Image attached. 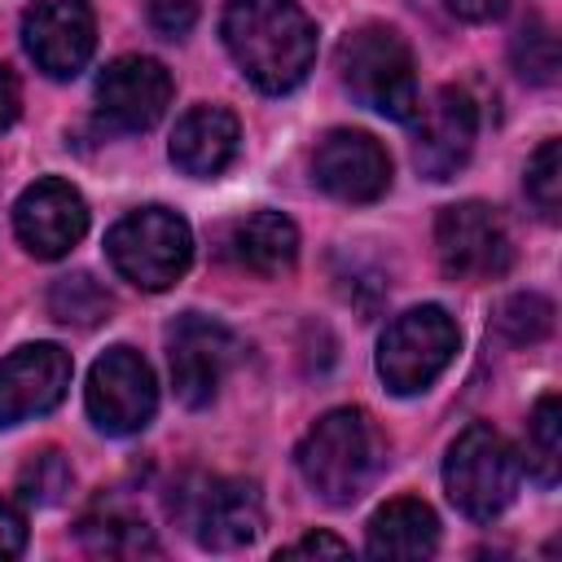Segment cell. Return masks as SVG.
I'll list each match as a JSON object with an SVG mask.
<instances>
[{
	"instance_id": "cell-1",
	"label": "cell",
	"mask_w": 562,
	"mask_h": 562,
	"mask_svg": "<svg viewBox=\"0 0 562 562\" xmlns=\"http://www.w3.org/2000/svg\"><path fill=\"white\" fill-rule=\"evenodd\" d=\"M224 48L259 92H290L316 61V26L294 0H228Z\"/></svg>"
},
{
	"instance_id": "cell-2",
	"label": "cell",
	"mask_w": 562,
	"mask_h": 562,
	"mask_svg": "<svg viewBox=\"0 0 562 562\" xmlns=\"http://www.w3.org/2000/svg\"><path fill=\"white\" fill-rule=\"evenodd\" d=\"M386 457V443L364 408H334L325 413L303 439H299V474L303 483L329 501V505H351L369 492Z\"/></svg>"
},
{
	"instance_id": "cell-3",
	"label": "cell",
	"mask_w": 562,
	"mask_h": 562,
	"mask_svg": "<svg viewBox=\"0 0 562 562\" xmlns=\"http://www.w3.org/2000/svg\"><path fill=\"white\" fill-rule=\"evenodd\" d=\"M338 79L360 105H369L395 123H408L422 110L413 53L395 26L364 22V26L347 31L338 44Z\"/></svg>"
},
{
	"instance_id": "cell-4",
	"label": "cell",
	"mask_w": 562,
	"mask_h": 562,
	"mask_svg": "<svg viewBox=\"0 0 562 562\" xmlns=\"http://www.w3.org/2000/svg\"><path fill=\"white\" fill-rule=\"evenodd\" d=\"M105 255L140 290H167L184 277L193 259V233L189 224L167 211V206H140L127 211L110 233H105Z\"/></svg>"
},
{
	"instance_id": "cell-5",
	"label": "cell",
	"mask_w": 562,
	"mask_h": 562,
	"mask_svg": "<svg viewBox=\"0 0 562 562\" xmlns=\"http://www.w3.org/2000/svg\"><path fill=\"white\" fill-rule=\"evenodd\" d=\"M443 487L465 518L492 522L514 501V487H518V457L505 443V435L492 430L487 422L465 426L448 448Z\"/></svg>"
},
{
	"instance_id": "cell-6",
	"label": "cell",
	"mask_w": 562,
	"mask_h": 562,
	"mask_svg": "<svg viewBox=\"0 0 562 562\" xmlns=\"http://www.w3.org/2000/svg\"><path fill=\"white\" fill-rule=\"evenodd\" d=\"M457 342H461V329L443 307L435 303L408 307L386 325L378 342V378L395 395H417L452 364Z\"/></svg>"
},
{
	"instance_id": "cell-7",
	"label": "cell",
	"mask_w": 562,
	"mask_h": 562,
	"mask_svg": "<svg viewBox=\"0 0 562 562\" xmlns=\"http://www.w3.org/2000/svg\"><path fill=\"white\" fill-rule=\"evenodd\" d=\"M435 255L452 281H496L514 263L505 220L487 202H452L435 220Z\"/></svg>"
},
{
	"instance_id": "cell-8",
	"label": "cell",
	"mask_w": 562,
	"mask_h": 562,
	"mask_svg": "<svg viewBox=\"0 0 562 562\" xmlns=\"http://www.w3.org/2000/svg\"><path fill=\"white\" fill-rule=\"evenodd\" d=\"M171 514H180L184 531L215 553L246 549L263 531V501L246 479H193L180 492V505L171 501Z\"/></svg>"
},
{
	"instance_id": "cell-9",
	"label": "cell",
	"mask_w": 562,
	"mask_h": 562,
	"mask_svg": "<svg viewBox=\"0 0 562 562\" xmlns=\"http://www.w3.org/2000/svg\"><path fill=\"white\" fill-rule=\"evenodd\" d=\"M158 408L154 369L132 347H110L88 373V417L105 435H136Z\"/></svg>"
},
{
	"instance_id": "cell-10",
	"label": "cell",
	"mask_w": 562,
	"mask_h": 562,
	"mask_svg": "<svg viewBox=\"0 0 562 562\" xmlns=\"http://www.w3.org/2000/svg\"><path fill=\"white\" fill-rule=\"evenodd\" d=\"M167 360H171V386H176V400L189 404V408H202L215 400L224 373L233 369L237 360V338L211 321V316H180L167 334Z\"/></svg>"
},
{
	"instance_id": "cell-11",
	"label": "cell",
	"mask_w": 562,
	"mask_h": 562,
	"mask_svg": "<svg viewBox=\"0 0 562 562\" xmlns=\"http://www.w3.org/2000/svg\"><path fill=\"white\" fill-rule=\"evenodd\" d=\"M22 44L48 79H75L97 48V18L88 0H35L22 18Z\"/></svg>"
},
{
	"instance_id": "cell-12",
	"label": "cell",
	"mask_w": 562,
	"mask_h": 562,
	"mask_svg": "<svg viewBox=\"0 0 562 562\" xmlns=\"http://www.w3.org/2000/svg\"><path fill=\"white\" fill-rule=\"evenodd\" d=\"M417 145H413V162L426 180H452L470 154H474V136H479V110L474 97L465 88H439L435 101L426 110H417Z\"/></svg>"
},
{
	"instance_id": "cell-13",
	"label": "cell",
	"mask_w": 562,
	"mask_h": 562,
	"mask_svg": "<svg viewBox=\"0 0 562 562\" xmlns=\"http://www.w3.org/2000/svg\"><path fill=\"white\" fill-rule=\"evenodd\" d=\"M13 228H18L22 246L35 259H61L88 233V206H83L75 184H66L57 176H44L18 198Z\"/></svg>"
},
{
	"instance_id": "cell-14",
	"label": "cell",
	"mask_w": 562,
	"mask_h": 562,
	"mask_svg": "<svg viewBox=\"0 0 562 562\" xmlns=\"http://www.w3.org/2000/svg\"><path fill=\"white\" fill-rule=\"evenodd\" d=\"M70 369L75 364L57 342H31L0 360V426L57 408L70 386Z\"/></svg>"
},
{
	"instance_id": "cell-15",
	"label": "cell",
	"mask_w": 562,
	"mask_h": 562,
	"mask_svg": "<svg viewBox=\"0 0 562 562\" xmlns=\"http://www.w3.org/2000/svg\"><path fill=\"white\" fill-rule=\"evenodd\" d=\"M97 105L114 132H145L171 105V75L154 57H119L97 79Z\"/></svg>"
},
{
	"instance_id": "cell-16",
	"label": "cell",
	"mask_w": 562,
	"mask_h": 562,
	"mask_svg": "<svg viewBox=\"0 0 562 562\" xmlns=\"http://www.w3.org/2000/svg\"><path fill=\"white\" fill-rule=\"evenodd\" d=\"M316 184L338 202H378L391 184V158L369 132L338 127L316 145Z\"/></svg>"
},
{
	"instance_id": "cell-17",
	"label": "cell",
	"mask_w": 562,
	"mask_h": 562,
	"mask_svg": "<svg viewBox=\"0 0 562 562\" xmlns=\"http://www.w3.org/2000/svg\"><path fill=\"white\" fill-rule=\"evenodd\" d=\"M237 119L220 105H193L180 123H176V136H171V162L184 171V176H198V180H211L220 176L233 154H237Z\"/></svg>"
},
{
	"instance_id": "cell-18",
	"label": "cell",
	"mask_w": 562,
	"mask_h": 562,
	"mask_svg": "<svg viewBox=\"0 0 562 562\" xmlns=\"http://www.w3.org/2000/svg\"><path fill=\"white\" fill-rule=\"evenodd\" d=\"M228 259L255 277H281L299 259V228L281 211H255L228 228Z\"/></svg>"
},
{
	"instance_id": "cell-19",
	"label": "cell",
	"mask_w": 562,
	"mask_h": 562,
	"mask_svg": "<svg viewBox=\"0 0 562 562\" xmlns=\"http://www.w3.org/2000/svg\"><path fill=\"white\" fill-rule=\"evenodd\" d=\"M435 544H439V518L417 496L386 501L364 527V549L373 558H430Z\"/></svg>"
},
{
	"instance_id": "cell-20",
	"label": "cell",
	"mask_w": 562,
	"mask_h": 562,
	"mask_svg": "<svg viewBox=\"0 0 562 562\" xmlns=\"http://www.w3.org/2000/svg\"><path fill=\"white\" fill-rule=\"evenodd\" d=\"M79 544L97 558H158L154 531L127 509H92L79 518Z\"/></svg>"
},
{
	"instance_id": "cell-21",
	"label": "cell",
	"mask_w": 562,
	"mask_h": 562,
	"mask_svg": "<svg viewBox=\"0 0 562 562\" xmlns=\"http://www.w3.org/2000/svg\"><path fill=\"white\" fill-rule=\"evenodd\" d=\"M522 465L540 487H553L562 474V404L558 395H540L527 422V448Z\"/></svg>"
},
{
	"instance_id": "cell-22",
	"label": "cell",
	"mask_w": 562,
	"mask_h": 562,
	"mask_svg": "<svg viewBox=\"0 0 562 562\" xmlns=\"http://www.w3.org/2000/svg\"><path fill=\"white\" fill-rule=\"evenodd\" d=\"M48 312L61 321V325H75V329H92L101 325L110 312H114V299L101 281H92L88 272H70V277H57L53 290H48Z\"/></svg>"
},
{
	"instance_id": "cell-23",
	"label": "cell",
	"mask_w": 562,
	"mask_h": 562,
	"mask_svg": "<svg viewBox=\"0 0 562 562\" xmlns=\"http://www.w3.org/2000/svg\"><path fill=\"white\" fill-rule=\"evenodd\" d=\"M514 70L527 79V83H553L558 79V35L544 18H527L514 35Z\"/></svg>"
},
{
	"instance_id": "cell-24",
	"label": "cell",
	"mask_w": 562,
	"mask_h": 562,
	"mask_svg": "<svg viewBox=\"0 0 562 562\" xmlns=\"http://www.w3.org/2000/svg\"><path fill=\"white\" fill-rule=\"evenodd\" d=\"M527 198H531L540 220H549V224L558 220V211H562V145L558 140H544L531 154V162H527Z\"/></svg>"
},
{
	"instance_id": "cell-25",
	"label": "cell",
	"mask_w": 562,
	"mask_h": 562,
	"mask_svg": "<svg viewBox=\"0 0 562 562\" xmlns=\"http://www.w3.org/2000/svg\"><path fill=\"white\" fill-rule=\"evenodd\" d=\"M18 487H22V496H26L31 505H57V501L70 492V465H66V457H61L57 448L35 452V457L22 465Z\"/></svg>"
},
{
	"instance_id": "cell-26",
	"label": "cell",
	"mask_w": 562,
	"mask_h": 562,
	"mask_svg": "<svg viewBox=\"0 0 562 562\" xmlns=\"http://www.w3.org/2000/svg\"><path fill=\"white\" fill-rule=\"evenodd\" d=\"M496 329L509 342H540L553 329V303L544 294H514V299H505Z\"/></svg>"
},
{
	"instance_id": "cell-27",
	"label": "cell",
	"mask_w": 562,
	"mask_h": 562,
	"mask_svg": "<svg viewBox=\"0 0 562 562\" xmlns=\"http://www.w3.org/2000/svg\"><path fill=\"white\" fill-rule=\"evenodd\" d=\"M198 9H202V0H149V22L158 35L176 40L198 22Z\"/></svg>"
},
{
	"instance_id": "cell-28",
	"label": "cell",
	"mask_w": 562,
	"mask_h": 562,
	"mask_svg": "<svg viewBox=\"0 0 562 562\" xmlns=\"http://www.w3.org/2000/svg\"><path fill=\"white\" fill-rule=\"evenodd\" d=\"M22 549H26V522L9 501H0V558H18Z\"/></svg>"
},
{
	"instance_id": "cell-29",
	"label": "cell",
	"mask_w": 562,
	"mask_h": 562,
	"mask_svg": "<svg viewBox=\"0 0 562 562\" xmlns=\"http://www.w3.org/2000/svg\"><path fill=\"white\" fill-rule=\"evenodd\" d=\"M303 553H347V540L325 536V531H312V536H303V540H294V544L281 549V558H303Z\"/></svg>"
},
{
	"instance_id": "cell-30",
	"label": "cell",
	"mask_w": 562,
	"mask_h": 562,
	"mask_svg": "<svg viewBox=\"0 0 562 562\" xmlns=\"http://www.w3.org/2000/svg\"><path fill=\"white\" fill-rule=\"evenodd\" d=\"M461 22H492V18H501L505 13V4L509 0H443Z\"/></svg>"
},
{
	"instance_id": "cell-31",
	"label": "cell",
	"mask_w": 562,
	"mask_h": 562,
	"mask_svg": "<svg viewBox=\"0 0 562 562\" xmlns=\"http://www.w3.org/2000/svg\"><path fill=\"white\" fill-rule=\"evenodd\" d=\"M18 110H22V88H18V75L0 61V132L18 119Z\"/></svg>"
}]
</instances>
